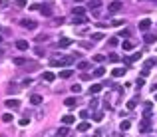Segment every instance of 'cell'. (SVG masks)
Returning <instances> with one entry per match:
<instances>
[{
	"label": "cell",
	"instance_id": "cell-1",
	"mask_svg": "<svg viewBox=\"0 0 157 137\" xmlns=\"http://www.w3.org/2000/svg\"><path fill=\"white\" fill-rule=\"evenodd\" d=\"M74 60H72V56L68 58V56H56V58H52L50 60V64L54 66V68H64V66H68V64H72Z\"/></svg>",
	"mask_w": 157,
	"mask_h": 137
},
{
	"label": "cell",
	"instance_id": "cell-2",
	"mask_svg": "<svg viewBox=\"0 0 157 137\" xmlns=\"http://www.w3.org/2000/svg\"><path fill=\"white\" fill-rule=\"evenodd\" d=\"M153 129V123L149 121V119H143V121H139V133H149Z\"/></svg>",
	"mask_w": 157,
	"mask_h": 137
},
{
	"label": "cell",
	"instance_id": "cell-3",
	"mask_svg": "<svg viewBox=\"0 0 157 137\" xmlns=\"http://www.w3.org/2000/svg\"><path fill=\"white\" fill-rule=\"evenodd\" d=\"M20 26L22 28H26V30H36V20H30V18H24V20H20Z\"/></svg>",
	"mask_w": 157,
	"mask_h": 137
},
{
	"label": "cell",
	"instance_id": "cell-4",
	"mask_svg": "<svg viewBox=\"0 0 157 137\" xmlns=\"http://www.w3.org/2000/svg\"><path fill=\"white\" fill-rule=\"evenodd\" d=\"M124 8V4L119 2V0H115V2H112L110 6H107V10H110V14H115V12H119Z\"/></svg>",
	"mask_w": 157,
	"mask_h": 137
},
{
	"label": "cell",
	"instance_id": "cell-5",
	"mask_svg": "<svg viewBox=\"0 0 157 137\" xmlns=\"http://www.w3.org/2000/svg\"><path fill=\"white\" fill-rule=\"evenodd\" d=\"M151 109H153V103L151 102L143 103V119H149V117H151Z\"/></svg>",
	"mask_w": 157,
	"mask_h": 137
},
{
	"label": "cell",
	"instance_id": "cell-6",
	"mask_svg": "<svg viewBox=\"0 0 157 137\" xmlns=\"http://www.w3.org/2000/svg\"><path fill=\"white\" fill-rule=\"evenodd\" d=\"M64 105H66V107H70V109H74V107L78 105V99H76V95H74V97H66V99H64Z\"/></svg>",
	"mask_w": 157,
	"mask_h": 137
},
{
	"label": "cell",
	"instance_id": "cell-7",
	"mask_svg": "<svg viewBox=\"0 0 157 137\" xmlns=\"http://www.w3.org/2000/svg\"><path fill=\"white\" fill-rule=\"evenodd\" d=\"M149 26H151V20H149V18H143V20L139 22V30H141V32H147Z\"/></svg>",
	"mask_w": 157,
	"mask_h": 137
},
{
	"label": "cell",
	"instance_id": "cell-8",
	"mask_svg": "<svg viewBox=\"0 0 157 137\" xmlns=\"http://www.w3.org/2000/svg\"><path fill=\"white\" fill-rule=\"evenodd\" d=\"M42 80L48 81V83H52V81L56 80V74H52V72H44V74H42Z\"/></svg>",
	"mask_w": 157,
	"mask_h": 137
},
{
	"label": "cell",
	"instance_id": "cell-9",
	"mask_svg": "<svg viewBox=\"0 0 157 137\" xmlns=\"http://www.w3.org/2000/svg\"><path fill=\"white\" fill-rule=\"evenodd\" d=\"M4 105H6V107H10V109H16V107L20 105V102H18V99H6Z\"/></svg>",
	"mask_w": 157,
	"mask_h": 137
},
{
	"label": "cell",
	"instance_id": "cell-10",
	"mask_svg": "<svg viewBox=\"0 0 157 137\" xmlns=\"http://www.w3.org/2000/svg\"><path fill=\"white\" fill-rule=\"evenodd\" d=\"M88 91H90V95H98V93L101 91V86L100 83H94V86H90V90Z\"/></svg>",
	"mask_w": 157,
	"mask_h": 137
},
{
	"label": "cell",
	"instance_id": "cell-11",
	"mask_svg": "<svg viewBox=\"0 0 157 137\" xmlns=\"http://www.w3.org/2000/svg\"><path fill=\"white\" fill-rule=\"evenodd\" d=\"M72 22H74V26H78V24H86L88 22V18H86V16H74Z\"/></svg>",
	"mask_w": 157,
	"mask_h": 137
},
{
	"label": "cell",
	"instance_id": "cell-12",
	"mask_svg": "<svg viewBox=\"0 0 157 137\" xmlns=\"http://www.w3.org/2000/svg\"><path fill=\"white\" fill-rule=\"evenodd\" d=\"M16 48H18L20 52H26V50H28V42H26V40H18V42H16Z\"/></svg>",
	"mask_w": 157,
	"mask_h": 137
},
{
	"label": "cell",
	"instance_id": "cell-13",
	"mask_svg": "<svg viewBox=\"0 0 157 137\" xmlns=\"http://www.w3.org/2000/svg\"><path fill=\"white\" fill-rule=\"evenodd\" d=\"M137 103H139V95H135V97H131V99L127 102V109H135Z\"/></svg>",
	"mask_w": 157,
	"mask_h": 137
},
{
	"label": "cell",
	"instance_id": "cell-14",
	"mask_svg": "<svg viewBox=\"0 0 157 137\" xmlns=\"http://www.w3.org/2000/svg\"><path fill=\"white\" fill-rule=\"evenodd\" d=\"M74 121H76L74 115H64V117H62V123H64V125H72Z\"/></svg>",
	"mask_w": 157,
	"mask_h": 137
},
{
	"label": "cell",
	"instance_id": "cell-15",
	"mask_svg": "<svg viewBox=\"0 0 157 137\" xmlns=\"http://www.w3.org/2000/svg\"><path fill=\"white\" fill-rule=\"evenodd\" d=\"M155 40H157V32H155V34H145V38H143L145 44H153Z\"/></svg>",
	"mask_w": 157,
	"mask_h": 137
},
{
	"label": "cell",
	"instance_id": "cell-16",
	"mask_svg": "<svg viewBox=\"0 0 157 137\" xmlns=\"http://www.w3.org/2000/svg\"><path fill=\"white\" fill-rule=\"evenodd\" d=\"M40 12H42V16H46V18L52 16V8L50 6H40Z\"/></svg>",
	"mask_w": 157,
	"mask_h": 137
},
{
	"label": "cell",
	"instance_id": "cell-17",
	"mask_svg": "<svg viewBox=\"0 0 157 137\" xmlns=\"http://www.w3.org/2000/svg\"><path fill=\"white\" fill-rule=\"evenodd\" d=\"M124 74H125V68H113V72H112L113 78H121Z\"/></svg>",
	"mask_w": 157,
	"mask_h": 137
},
{
	"label": "cell",
	"instance_id": "cell-18",
	"mask_svg": "<svg viewBox=\"0 0 157 137\" xmlns=\"http://www.w3.org/2000/svg\"><path fill=\"white\" fill-rule=\"evenodd\" d=\"M72 74H74V72H72L70 68H64L62 72H60V78H64V80H68V78H70Z\"/></svg>",
	"mask_w": 157,
	"mask_h": 137
},
{
	"label": "cell",
	"instance_id": "cell-19",
	"mask_svg": "<svg viewBox=\"0 0 157 137\" xmlns=\"http://www.w3.org/2000/svg\"><path fill=\"white\" fill-rule=\"evenodd\" d=\"M90 121H82V123H80L78 125V131H82V133H84V131H88V129H90Z\"/></svg>",
	"mask_w": 157,
	"mask_h": 137
},
{
	"label": "cell",
	"instance_id": "cell-20",
	"mask_svg": "<svg viewBox=\"0 0 157 137\" xmlns=\"http://www.w3.org/2000/svg\"><path fill=\"white\" fill-rule=\"evenodd\" d=\"M84 14H86L84 6H74V16H84Z\"/></svg>",
	"mask_w": 157,
	"mask_h": 137
},
{
	"label": "cell",
	"instance_id": "cell-21",
	"mask_svg": "<svg viewBox=\"0 0 157 137\" xmlns=\"http://www.w3.org/2000/svg\"><path fill=\"white\" fill-rule=\"evenodd\" d=\"M94 8V10H98V8H101V0H90V10Z\"/></svg>",
	"mask_w": 157,
	"mask_h": 137
},
{
	"label": "cell",
	"instance_id": "cell-22",
	"mask_svg": "<svg viewBox=\"0 0 157 137\" xmlns=\"http://www.w3.org/2000/svg\"><path fill=\"white\" fill-rule=\"evenodd\" d=\"M58 44H60V48H68V46L72 44V40H70V38H60Z\"/></svg>",
	"mask_w": 157,
	"mask_h": 137
},
{
	"label": "cell",
	"instance_id": "cell-23",
	"mask_svg": "<svg viewBox=\"0 0 157 137\" xmlns=\"http://www.w3.org/2000/svg\"><path fill=\"white\" fill-rule=\"evenodd\" d=\"M30 103H32V105H40V103H42V95H32V97H30Z\"/></svg>",
	"mask_w": 157,
	"mask_h": 137
},
{
	"label": "cell",
	"instance_id": "cell-24",
	"mask_svg": "<svg viewBox=\"0 0 157 137\" xmlns=\"http://www.w3.org/2000/svg\"><path fill=\"white\" fill-rule=\"evenodd\" d=\"M103 74H105V68H101V66H100V68L96 70V72H94V74H91V76H94V78H101V76H103Z\"/></svg>",
	"mask_w": 157,
	"mask_h": 137
},
{
	"label": "cell",
	"instance_id": "cell-25",
	"mask_svg": "<svg viewBox=\"0 0 157 137\" xmlns=\"http://www.w3.org/2000/svg\"><path fill=\"white\" fill-rule=\"evenodd\" d=\"M121 46H124L125 52H129V50H133V48H135V44H133V42H129V40H127V42H124Z\"/></svg>",
	"mask_w": 157,
	"mask_h": 137
},
{
	"label": "cell",
	"instance_id": "cell-26",
	"mask_svg": "<svg viewBox=\"0 0 157 137\" xmlns=\"http://www.w3.org/2000/svg\"><path fill=\"white\" fill-rule=\"evenodd\" d=\"M88 68H90V62H86V60L78 62V70H88Z\"/></svg>",
	"mask_w": 157,
	"mask_h": 137
},
{
	"label": "cell",
	"instance_id": "cell-27",
	"mask_svg": "<svg viewBox=\"0 0 157 137\" xmlns=\"http://www.w3.org/2000/svg\"><path fill=\"white\" fill-rule=\"evenodd\" d=\"M129 127H131L129 121H121V123H119V129H121V131H129Z\"/></svg>",
	"mask_w": 157,
	"mask_h": 137
},
{
	"label": "cell",
	"instance_id": "cell-28",
	"mask_svg": "<svg viewBox=\"0 0 157 137\" xmlns=\"http://www.w3.org/2000/svg\"><path fill=\"white\" fill-rule=\"evenodd\" d=\"M12 62H14L16 66H24V64H26V58H12Z\"/></svg>",
	"mask_w": 157,
	"mask_h": 137
},
{
	"label": "cell",
	"instance_id": "cell-29",
	"mask_svg": "<svg viewBox=\"0 0 157 137\" xmlns=\"http://www.w3.org/2000/svg\"><path fill=\"white\" fill-rule=\"evenodd\" d=\"M70 90L74 91V95H78L80 91H82V86H80V83H74V86H72V88H70Z\"/></svg>",
	"mask_w": 157,
	"mask_h": 137
},
{
	"label": "cell",
	"instance_id": "cell-30",
	"mask_svg": "<svg viewBox=\"0 0 157 137\" xmlns=\"http://www.w3.org/2000/svg\"><path fill=\"white\" fill-rule=\"evenodd\" d=\"M58 135H62V137L70 135V131H68V127H60V129H58Z\"/></svg>",
	"mask_w": 157,
	"mask_h": 137
},
{
	"label": "cell",
	"instance_id": "cell-31",
	"mask_svg": "<svg viewBox=\"0 0 157 137\" xmlns=\"http://www.w3.org/2000/svg\"><path fill=\"white\" fill-rule=\"evenodd\" d=\"M2 121H4V123H10V121H14V119H12V113H4V115H2Z\"/></svg>",
	"mask_w": 157,
	"mask_h": 137
},
{
	"label": "cell",
	"instance_id": "cell-32",
	"mask_svg": "<svg viewBox=\"0 0 157 137\" xmlns=\"http://www.w3.org/2000/svg\"><path fill=\"white\" fill-rule=\"evenodd\" d=\"M119 60H121V58L117 56V54H110V62H113V64H117Z\"/></svg>",
	"mask_w": 157,
	"mask_h": 137
},
{
	"label": "cell",
	"instance_id": "cell-33",
	"mask_svg": "<svg viewBox=\"0 0 157 137\" xmlns=\"http://www.w3.org/2000/svg\"><path fill=\"white\" fill-rule=\"evenodd\" d=\"M91 60H94V62H98V64H101V62H103V60H105V58L101 56V54H96V56L91 58Z\"/></svg>",
	"mask_w": 157,
	"mask_h": 137
},
{
	"label": "cell",
	"instance_id": "cell-34",
	"mask_svg": "<svg viewBox=\"0 0 157 137\" xmlns=\"http://www.w3.org/2000/svg\"><path fill=\"white\" fill-rule=\"evenodd\" d=\"M94 119H96V121H101V119H103V111H96V113H94Z\"/></svg>",
	"mask_w": 157,
	"mask_h": 137
},
{
	"label": "cell",
	"instance_id": "cell-35",
	"mask_svg": "<svg viewBox=\"0 0 157 137\" xmlns=\"http://www.w3.org/2000/svg\"><path fill=\"white\" fill-rule=\"evenodd\" d=\"M139 58H141V52H135L133 56L129 58V62H137V60H139Z\"/></svg>",
	"mask_w": 157,
	"mask_h": 137
},
{
	"label": "cell",
	"instance_id": "cell-36",
	"mask_svg": "<svg viewBox=\"0 0 157 137\" xmlns=\"http://www.w3.org/2000/svg\"><path fill=\"white\" fill-rule=\"evenodd\" d=\"M101 38H103V34H101V32H98V34L91 36V40H94V42H98V40H101Z\"/></svg>",
	"mask_w": 157,
	"mask_h": 137
},
{
	"label": "cell",
	"instance_id": "cell-37",
	"mask_svg": "<svg viewBox=\"0 0 157 137\" xmlns=\"http://www.w3.org/2000/svg\"><path fill=\"white\" fill-rule=\"evenodd\" d=\"M26 4H28L26 0H16V6H20V8H26Z\"/></svg>",
	"mask_w": 157,
	"mask_h": 137
},
{
	"label": "cell",
	"instance_id": "cell-38",
	"mask_svg": "<svg viewBox=\"0 0 157 137\" xmlns=\"http://www.w3.org/2000/svg\"><path fill=\"white\" fill-rule=\"evenodd\" d=\"M124 24V20L121 18H117V20H112V26H121Z\"/></svg>",
	"mask_w": 157,
	"mask_h": 137
},
{
	"label": "cell",
	"instance_id": "cell-39",
	"mask_svg": "<svg viewBox=\"0 0 157 137\" xmlns=\"http://www.w3.org/2000/svg\"><path fill=\"white\" fill-rule=\"evenodd\" d=\"M135 83H137V88H143V83H145V80H143V78H137V81H135Z\"/></svg>",
	"mask_w": 157,
	"mask_h": 137
},
{
	"label": "cell",
	"instance_id": "cell-40",
	"mask_svg": "<svg viewBox=\"0 0 157 137\" xmlns=\"http://www.w3.org/2000/svg\"><path fill=\"white\" fill-rule=\"evenodd\" d=\"M28 123H30V119H28V117H24V119H20V125H22V127H26Z\"/></svg>",
	"mask_w": 157,
	"mask_h": 137
},
{
	"label": "cell",
	"instance_id": "cell-41",
	"mask_svg": "<svg viewBox=\"0 0 157 137\" xmlns=\"http://www.w3.org/2000/svg\"><path fill=\"white\" fill-rule=\"evenodd\" d=\"M8 4H10V2H8V0H0V8H6V6H8Z\"/></svg>",
	"mask_w": 157,
	"mask_h": 137
},
{
	"label": "cell",
	"instance_id": "cell-42",
	"mask_svg": "<svg viewBox=\"0 0 157 137\" xmlns=\"http://www.w3.org/2000/svg\"><path fill=\"white\" fill-rule=\"evenodd\" d=\"M54 22H56V26H60V24H64V22H66V20H64V18L60 16V18H56V20H54Z\"/></svg>",
	"mask_w": 157,
	"mask_h": 137
},
{
	"label": "cell",
	"instance_id": "cell-43",
	"mask_svg": "<svg viewBox=\"0 0 157 137\" xmlns=\"http://www.w3.org/2000/svg\"><path fill=\"white\" fill-rule=\"evenodd\" d=\"M88 115H90L88 111H80V117H82V119H88Z\"/></svg>",
	"mask_w": 157,
	"mask_h": 137
},
{
	"label": "cell",
	"instance_id": "cell-44",
	"mask_svg": "<svg viewBox=\"0 0 157 137\" xmlns=\"http://www.w3.org/2000/svg\"><path fill=\"white\" fill-rule=\"evenodd\" d=\"M96 105H98V99H91V102H90V107H91V109H96Z\"/></svg>",
	"mask_w": 157,
	"mask_h": 137
},
{
	"label": "cell",
	"instance_id": "cell-45",
	"mask_svg": "<svg viewBox=\"0 0 157 137\" xmlns=\"http://www.w3.org/2000/svg\"><path fill=\"white\" fill-rule=\"evenodd\" d=\"M36 56H44V50L42 48H36Z\"/></svg>",
	"mask_w": 157,
	"mask_h": 137
},
{
	"label": "cell",
	"instance_id": "cell-46",
	"mask_svg": "<svg viewBox=\"0 0 157 137\" xmlns=\"http://www.w3.org/2000/svg\"><path fill=\"white\" fill-rule=\"evenodd\" d=\"M110 46H112V48L113 46H117V38H112V40H110Z\"/></svg>",
	"mask_w": 157,
	"mask_h": 137
},
{
	"label": "cell",
	"instance_id": "cell-47",
	"mask_svg": "<svg viewBox=\"0 0 157 137\" xmlns=\"http://www.w3.org/2000/svg\"><path fill=\"white\" fill-rule=\"evenodd\" d=\"M44 40H48V36L42 34V36H38V42H44Z\"/></svg>",
	"mask_w": 157,
	"mask_h": 137
},
{
	"label": "cell",
	"instance_id": "cell-48",
	"mask_svg": "<svg viewBox=\"0 0 157 137\" xmlns=\"http://www.w3.org/2000/svg\"><path fill=\"white\" fill-rule=\"evenodd\" d=\"M8 91H10V93H16V91H18V88H16V86H10V90H8Z\"/></svg>",
	"mask_w": 157,
	"mask_h": 137
},
{
	"label": "cell",
	"instance_id": "cell-49",
	"mask_svg": "<svg viewBox=\"0 0 157 137\" xmlns=\"http://www.w3.org/2000/svg\"><path fill=\"white\" fill-rule=\"evenodd\" d=\"M76 2H84V0H76Z\"/></svg>",
	"mask_w": 157,
	"mask_h": 137
},
{
	"label": "cell",
	"instance_id": "cell-50",
	"mask_svg": "<svg viewBox=\"0 0 157 137\" xmlns=\"http://www.w3.org/2000/svg\"><path fill=\"white\" fill-rule=\"evenodd\" d=\"M0 44H2V38H0Z\"/></svg>",
	"mask_w": 157,
	"mask_h": 137
},
{
	"label": "cell",
	"instance_id": "cell-51",
	"mask_svg": "<svg viewBox=\"0 0 157 137\" xmlns=\"http://www.w3.org/2000/svg\"><path fill=\"white\" fill-rule=\"evenodd\" d=\"M155 99H157V93H155Z\"/></svg>",
	"mask_w": 157,
	"mask_h": 137
}]
</instances>
